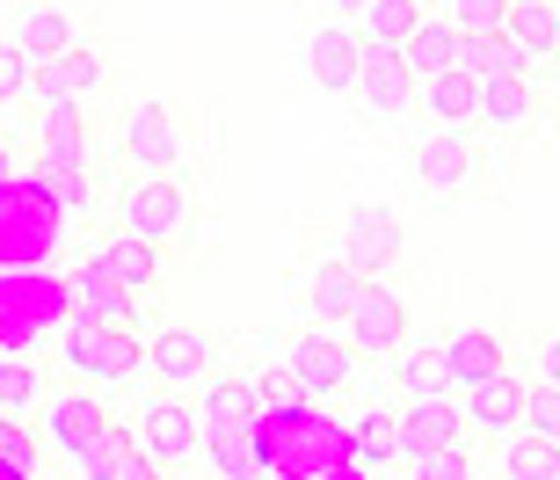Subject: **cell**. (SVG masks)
Segmentation results:
<instances>
[{"instance_id": "cell-1", "label": "cell", "mask_w": 560, "mask_h": 480, "mask_svg": "<svg viewBox=\"0 0 560 480\" xmlns=\"http://www.w3.org/2000/svg\"><path fill=\"white\" fill-rule=\"evenodd\" d=\"M109 226H125L131 241H153V248H189V233H197V189L189 175H125V183L109 189Z\"/></svg>"}, {"instance_id": "cell-2", "label": "cell", "mask_w": 560, "mask_h": 480, "mask_svg": "<svg viewBox=\"0 0 560 480\" xmlns=\"http://www.w3.org/2000/svg\"><path fill=\"white\" fill-rule=\"evenodd\" d=\"M59 364L66 378H81V386H131V378H145V328L131 320V328H109V320H88V314H66L59 320Z\"/></svg>"}, {"instance_id": "cell-3", "label": "cell", "mask_w": 560, "mask_h": 480, "mask_svg": "<svg viewBox=\"0 0 560 480\" xmlns=\"http://www.w3.org/2000/svg\"><path fill=\"white\" fill-rule=\"evenodd\" d=\"M474 422L458 394H400L394 400V459H430V452H474Z\"/></svg>"}, {"instance_id": "cell-4", "label": "cell", "mask_w": 560, "mask_h": 480, "mask_svg": "<svg viewBox=\"0 0 560 480\" xmlns=\"http://www.w3.org/2000/svg\"><path fill=\"white\" fill-rule=\"evenodd\" d=\"M117 167L125 175H175L183 167V109L175 103H125L117 109Z\"/></svg>"}, {"instance_id": "cell-5", "label": "cell", "mask_w": 560, "mask_h": 480, "mask_svg": "<svg viewBox=\"0 0 560 480\" xmlns=\"http://www.w3.org/2000/svg\"><path fill=\"white\" fill-rule=\"evenodd\" d=\"M117 415L109 408V394L103 386H81V378H66V386H44V400H37V415H30V430H37V444H44V459H73L103 422Z\"/></svg>"}, {"instance_id": "cell-6", "label": "cell", "mask_w": 560, "mask_h": 480, "mask_svg": "<svg viewBox=\"0 0 560 480\" xmlns=\"http://www.w3.org/2000/svg\"><path fill=\"white\" fill-rule=\"evenodd\" d=\"M139 444H145V459L153 466H167V473H189L197 466V452H205V415L189 408V394H153L139 400Z\"/></svg>"}, {"instance_id": "cell-7", "label": "cell", "mask_w": 560, "mask_h": 480, "mask_svg": "<svg viewBox=\"0 0 560 480\" xmlns=\"http://www.w3.org/2000/svg\"><path fill=\"white\" fill-rule=\"evenodd\" d=\"M408 335H416V306H408V292H400L394 277H372V284L357 292V306L342 314V342H350L364 364L386 356L394 342H408Z\"/></svg>"}, {"instance_id": "cell-8", "label": "cell", "mask_w": 560, "mask_h": 480, "mask_svg": "<svg viewBox=\"0 0 560 480\" xmlns=\"http://www.w3.org/2000/svg\"><path fill=\"white\" fill-rule=\"evenodd\" d=\"M103 81H109V51L95 37H81V44H66V51H51V59L37 66L30 109H88L103 95Z\"/></svg>"}, {"instance_id": "cell-9", "label": "cell", "mask_w": 560, "mask_h": 480, "mask_svg": "<svg viewBox=\"0 0 560 480\" xmlns=\"http://www.w3.org/2000/svg\"><path fill=\"white\" fill-rule=\"evenodd\" d=\"M73 255H81V262H95L109 284H125L139 306H153V292H161V277H167L161 248H153V241H131V233L109 226V219H103V226H88V241Z\"/></svg>"}, {"instance_id": "cell-10", "label": "cell", "mask_w": 560, "mask_h": 480, "mask_svg": "<svg viewBox=\"0 0 560 480\" xmlns=\"http://www.w3.org/2000/svg\"><path fill=\"white\" fill-rule=\"evenodd\" d=\"M219 335L211 328H153L145 335V378L161 394H197L211 372H219Z\"/></svg>"}, {"instance_id": "cell-11", "label": "cell", "mask_w": 560, "mask_h": 480, "mask_svg": "<svg viewBox=\"0 0 560 480\" xmlns=\"http://www.w3.org/2000/svg\"><path fill=\"white\" fill-rule=\"evenodd\" d=\"M408 175H416L422 197H466V189H480L488 161H480L474 131H422L416 153H408Z\"/></svg>"}, {"instance_id": "cell-12", "label": "cell", "mask_w": 560, "mask_h": 480, "mask_svg": "<svg viewBox=\"0 0 560 480\" xmlns=\"http://www.w3.org/2000/svg\"><path fill=\"white\" fill-rule=\"evenodd\" d=\"M0 44H15L30 66H44L51 51L81 44V15H73V0H15V15L0 22Z\"/></svg>"}, {"instance_id": "cell-13", "label": "cell", "mask_w": 560, "mask_h": 480, "mask_svg": "<svg viewBox=\"0 0 560 480\" xmlns=\"http://www.w3.org/2000/svg\"><path fill=\"white\" fill-rule=\"evenodd\" d=\"M400 241H408V233H400V219L386 204H357L350 211V241L335 248V262H350V270L372 284V277H394L400 270V255H408Z\"/></svg>"}, {"instance_id": "cell-14", "label": "cell", "mask_w": 560, "mask_h": 480, "mask_svg": "<svg viewBox=\"0 0 560 480\" xmlns=\"http://www.w3.org/2000/svg\"><path fill=\"white\" fill-rule=\"evenodd\" d=\"M502 364H517L502 328H444V335H436V372H444V394H466L474 378L502 372Z\"/></svg>"}, {"instance_id": "cell-15", "label": "cell", "mask_w": 560, "mask_h": 480, "mask_svg": "<svg viewBox=\"0 0 560 480\" xmlns=\"http://www.w3.org/2000/svg\"><path fill=\"white\" fill-rule=\"evenodd\" d=\"M22 153H30V161L95 167V109H30Z\"/></svg>"}, {"instance_id": "cell-16", "label": "cell", "mask_w": 560, "mask_h": 480, "mask_svg": "<svg viewBox=\"0 0 560 480\" xmlns=\"http://www.w3.org/2000/svg\"><path fill=\"white\" fill-rule=\"evenodd\" d=\"M291 372H299V386H306V394H350L357 386V372H364V356L350 350V342H342V328H320V335H299V342H291V356H284Z\"/></svg>"}, {"instance_id": "cell-17", "label": "cell", "mask_w": 560, "mask_h": 480, "mask_svg": "<svg viewBox=\"0 0 560 480\" xmlns=\"http://www.w3.org/2000/svg\"><path fill=\"white\" fill-rule=\"evenodd\" d=\"M350 95H357L364 117H408V109H416V73L400 66V51H372V44H364Z\"/></svg>"}, {"instance_id": "cell-18", "label": "cell", "mask_w": 560, "mask_h": 480, "mask_svg": "<svg viewBox=\"0 0 560 480\" xmlns=\"http://www.w3.org/2000/svg\"><path fill=\"white\" fill-rule=\"evenodd\" d=\"M458 408H466V422H474V437H510L517 430V408H524V372L517 364H502V372L474 378L466 394H458Z\"/></svg>"}, {"instance_id": "cell-19", "label": "cell", "mask_w": 560, "mask_h": 480, "mask_svg": "<svg viewBox=\"0 0 560 480\" xmlns=\"http://www.w3.org/2000/svg\"><path fill=\"white\" fill-rule=\"evenodd\" d=\"M66 466H73V480H131L145 466V444H139V430H131L125 415H109Z\"/></svg>"}, {"instance_id": "cell-20", "label": "cell", "mask_w": 560, "mask_h": 480, "mask_svg": "<svg viewBox=\"0 0 560 480\" xmlns=\"http://www.w3.org/2000/svg\"><path fill=\"white\" fill-rule=\"evenodd\" d=\"M357 59H364V44H357L350 22H320V30L306 37V81L328 87V95H350Z\"/></svg>"}, {"instance_id": "cell-21", "label": "cell", "mask_w": 560, "mask_h": 480, "mask_svg": "<svg viewBox=\"0 0 560 480\" xmlns=\"http://www.w3.org/2000/svg\"><path fill=\"white\" fill-rule=\"evenodd\" d=\"M474 103H480V81H474V73H458V66L422 73V81H416V109L430 117L436 131H474Z\"/></svg>"}, {"instance_id": "cell-22", "label": "cell", "mask_w": 560, "mask_h": 480, "mask_svg": "<svg viewBox=\"0 0 560 480\" xmlns=\"http://www.w3.org/2000/svg\"><path fill=\"white\" fill-rule=\"evenodd\" d=\"M15 183L30 189L37 204H51V211H88V204H95V167H66V161H30V153H22Z\"/></svg>"}, {"instance_id": "cell-23", "label": "cell", "mask_w": 560, "mask_h": 480, "mask_svg": "<svg viewBox=\"0 0 560 480\" xmlns=\"http://www.w3.org/2000/svg\"><path fill=\"white\" fill-rule=\"evenodd\" d=\"M539 117V87L524 73H488L480 81V103H474V131H517Z\"/></svg>"}, {"instance_id": "cell-24", "label": "cell", "mask_w": 560, "mask_h": 480, "mask_svg": "<svg viewBox=\"0 0 560 480\" xmlns=\"http://www.w3.org/2000/svg\"><path fill=\"white\" fill-rule=\"evenodd\" d=\"M189 408H197L205 422H255V415H262V400H255V372H226V364H219V372L189 394Z\"/></svg>"}, {"instance_id": "cell-25", "label": "cell", "mask_w": 560, "mask_h": 480, "mask_svg": "<svg viewBox=\"0 0 560 480\" xmlns=\"http://www.w3.org/2000/svg\"><path fill=\"white\" fill-rule=\"evenodd\" d=\"M502 37L517 44L532 66H560V0H517Z\"/></svg>"}, {"instance_id": "cell-26", "label": "cell", "mask_w": 560, "mask_h": 480, "mask_svg": "<svg viewBox=\"0 0 560 480\" xmlns=\"http://www.w3.org/2000/svg\"><path fill=\"white\" fill-rule=\"evenodd\" d=\"M422 15H430V0H364L350 15V30H357V44H372V51H400Z\"/></svg>"}, {"instance_id": "cell-27", "label": "cell", "mask_w": 560, "mask_h": 480, "mask_svg": "<svg viewBox=\"0 0 560 480\" xmlns=\"http://www.w3.org/2000/svg\"><path fill=\"white\" fill-rule=\"evenodd\" d=\"M197 459L219 466V480H255V473H262L255 422H205V452H197Z\"/></svg>"}, {"instance_id": "cell-28", "label": "cell", "mask_w": 560, "mask_h": 480, "mask_svg": "<svg viewBox=\"0 0 560 480\" xmlns=\"http://www.w3.org/2000/svg\"><path fill=\"white\" fill-rule=\"evenodd\" d=\"M357 292H364V277H357L350 262H335V255H328V262L306 277V314L328 320V328H342V314L357 306Z\"/></svg>"}, {"instance_id": "cell-29", "label": "cell", "mask_w": 560, "mask_h": 480, "mask_svg": "<svg viewBox=\"0 0 560 480\" xmlns=\"http://www.w3.org/2000/svg\"><path fill=\"white\" fill-rule=\"evenodd\" d=\"M378 364H386V386H394V394H436V386H444V372H436V335L430 342L408 335V342H394Z\"/></svg>"}, {"instance_id": "cell-30", "label": "cell", "mask_w": 560, "mask_h": 480, "mask_svg": "<svg viewBox=\"0 0 560 480\" xmlns=\"http://www.w3.org/2000/svg\"><path fill=\"white\" fill-rule=\"evenodd\" d=\"M430 8H436V22H444L452 37H502L517 0H430Z\"/></svg>"}, {"instance_id": "cell-31", "label": "cell", "mask_w": 560, "mask_h": 480, "mask_svg": "<svg viewBox=\"0 0 560 480\" xmlns=\"http://www.w3.org/2000/svg\"><path fill=\"white\" fill-rule=\"evenodd\" d=\"M452 51H458V37L444 30V22H436V8H430V15L408 30V44H400V66H408V73L422 81V73H444V66H452Z\"/></svg>"}, {"instance_id": "cell-32", "label": "cell", "mask_w": 560, "mask_h": 480, "mask_svg": "<svg viewBox=\"0 0 560 480\" xmlns=\"http://www.w3.org/2000/svg\"><path fill=\"white\" fill-rule=\"evenodd\" d=\"M350 452H357L364 466H386V459H394V408H386V400H364V408H357Z\"/></svg>"}, {"instance_id": "cell-33", "label": "cell", "mask_w": 560, "mask_h": 480, "mask_svg": "<svg viewBox=\"0 0 560 480\" xmlns=\"http://www.w3.org/2000/svg\"><path fill=\"white\" fill-rule=\"evenodd\" d=\"M255 400H262V415H299V408H306V386H299V372L277 356V364L255 372Z\"/></svg>"}, {"instance_id": "cell-34", "label": "cell", "mask_w": 560, "mask_h": 480, "mask_svg": "<svg viewBox=\"0 0 560 480\" xmlns=\"http://www.w3.org/2000/svg\"><path fill=\"white\" fill-rule=\"evenodd\" d=\"M510 437H517V430H510ZM502 480H560V444L517 437V444H510V459H502Z\"/></svg>"}, {"instance_id": "cell-35", "label": "cell", "mask_w": 560, "mask_h": 480, "mask_svg": "<svg viewBox=\"0 0 560 480\" xmlns=\"http://www.w3.org/2000/svg\"><path fill=\"white\" fill-rule=\"evenodd\" d=\"M30 81H37V66L15 44H0V109H30Z\"/></svg>"}, {"instance_id": "cell-36", "label": "cell", "mask_w": 560, "mask_h": 480, "mask_svg": "<svg viewBox=\"0 0 560 480\" xmlns=\"http://www.w3.org/2000/svg\"><path fill=\"white\" fill-rule=\"evenodd\" d=\"M408 480H488L474 452H430V459H408Z\"/></svg>"}, {"instance_id": "cell-37", "label": "cell", "mask_w": 560, "mask_h": 480, "mask_svg": "<svg viewBox=\"0 0 560 480\" xmlns=\"http://www.w3.org/2000/svg\"><path fill=\"white\" fill-rule=\"evenodd\" d=\"M15 167H22V147H15V131H0V189L15 183Z\"/></svg>"}, {"instance_id": "cell-38", "label": "cell", "mask_w": 560, "mask_h": 480, "mask_svg": "<svg viewBox=\"0 0 560 480\" xmlns=\"http://www.w3.org/2000/svg\"><path fill=\"white\" fill-rule=\"evenodd\" d=\"M131 480H183V473H167V466H153V459H145V466H139Z\"/></svg>"}, {"instance_id": "cell-39", "label": "cell", "mask_w": 560, "mask_h": 480, "mask_svg": "<svg viewBox=\"0 0 560 480\" xmlns=\"http://www.w3.org/2000/svg\"><path fill=\"white\" fill-rule=\"evenodd\" d=\"M328 8H335V22H350L357 8H364V0H328Z\"/></svg>"}]
</instances>
